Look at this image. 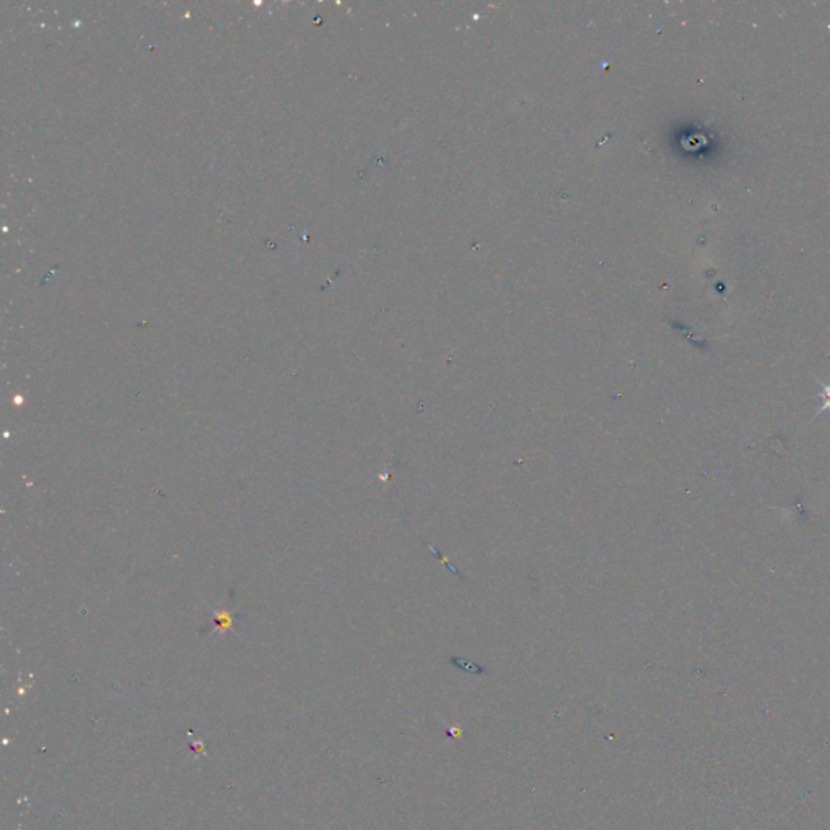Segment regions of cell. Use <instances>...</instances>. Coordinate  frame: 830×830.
<instances>
[{"label":"cell","mask_w":830,"mask_h":830,"mask_svg":"<svg viewBox=\"0 0 830 830\" xmlns=\"http://www.w3.org/2000/svg\"><path fill=\"white\" fill-rule=\"evenodd\" d=\"M821 388H822V398H824V406L821 407V411H817L816 415H821L822 412L830 411V384L826 383H821Z\"/></svg>","instance_id":"obj_1"}]
</instances>
